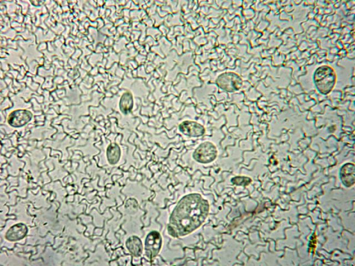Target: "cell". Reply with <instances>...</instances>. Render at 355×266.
<instances>
[{
	"instance_id": "11",
	"label": "cell",
	"mask_w": 355,
	"mask_h": 266,
	"mask_svg": "<svg viewBox=\"0 0 355 266\" xmlns=\"http://www.w3.org/2000/svg\"><path fill=\"white\" fill-rule=\"evenodd\" d=\"M107 155L109 162L112 165H115L119 162L121 156L119 146L116 144L111 145L107 149Z\"/></svg>"
},
{
	"instance_id": "2",
	"label": "cell",
	"mask_w": 355,
	"mask_h": 266,
	"mask_svg": "<svg viewBox=\"0 0 355 266\" xmlns=\"http://www.w3.org/2000/svg\"><path fill=\"white\" fill-rule=\"evenodd\" d=\"M337 81L336 73L332 68L323 66L318 68L314 75V83L319 92L323 94L330 93Z\"/></svg>"
},
{
	"instance_id": "7",
	"label": "cell",
	"mask_w": 355,
	"mask_h": 266,
	"mask_svg": "<svg viewBox=\"0 0 355 266\" xmlns=\"http://www.w3.org/2000/svg\"><path fill=\"white\" fill-rule=\"evenodd\" d=\"M180 130L184 134L193 137H199L204 135L206 129L195 121H185L180 125Z\"/></svg>"
},
{
	"instance_id": "4",
	"label": "cell",
	"mask_w": 355,
	"mask_h": 266,
	"mask_svg": "<svg viewBox=\"0 0 355 266\" xmlns=\"http://www.w3.org/2000/svg\"><path fill=\"white\" fill-rule=\"evenodd\" d=\"M218 151L212 142L206 141L198 147L193 153V158L198 162L207 163L216 158Z\"/></svg>"
},
{
	"instance_id": "8",
	"label": "cell",
	"mask_w": 355,
	"mask_h": 266,
	"mask_svg": "<svg viewBox=\"0 0 355 266\" xmlns=\"http://www.w3.org/2000/svg\"><path fill=\"white\" fill-rule=\"evenodd\" d=\"M354 165L353 163H346L340 170V177L341 181L346 187L350 188L354 185Z\"/></svg>"
},
{
	"instance_id": "6",
	"label": "cell",
	"mask_w": 355,
	"mask_h": 266,
	"mask_svg": "<svg viewBox=\"0 0 355 266\" xmlns=\"http://www.w3.org/2000/svg\"><path fill=\"white\" fill-rule=\"evenodd\" d=\"M32 113L27 110H19L12 112L9 116V124L15 128L22 127L31 120Z\"/></svg>"
},
{
	"instance_id": "12",
	"label": "cell",
	"mask_w": 355,
	"mask_h": 266,
	"mask_svg": "<svg viewBox=\"0 0 355 266\" xmlns=\"http://www.w3.org/2000/svg\"><path fill=\"white\" fill-rule=\"evenodd\" d=\"M231 182L236 186H247L251 183V180L248 177L236 176L231 179Z\"/></svg>"
},
{
	"instance_id": "5",
	"label": "cell",
	"mask_w": 355,
	"mask_h": 266,
	"mask_svg": "<svg viewBox=\"0 0 355 266\" xmlns=\"http://www.w3.org/2000/svg\"><path fill=\"white\" fill-rule=\"evenodd\" d=\"M162 245V238L157 231H152L145 241V253L149 260H153L159 255Z\"/></svg>"
},
{
	"instance_id": "3",
	"label": "cell",
	"mask_w": 355,
	"mask_h": 266,
	"mask_svg": "<svg viewBox=\"0 0 355 266\" xmlns=\"http://www.w3.org/2000/svg\"><path fill=\"white\" fill-rule=\"evenodd\" d=\"M216 85L224 91L233 92L240 90L243 85V80L238 74L226 72L217 78Z\"/></svg>"
},
{
	"instance_id": "9",
	"label": "cell",
	"mask_w": 355,
	"mask_h": 266,
	"mask_svg": "<svg viewBox=\"0 0 355 266\" xmlns=\"http://www.w3.org/2000/svg\"><path fill=\"white\" fill-rule=\"evenodd\" d=\"M126 247L134 257H139L143 254L142 242L138 237L133 236L129 237L126 242Z\"/></svg>"
},
{
	"instance_id": "1",
	"label": "cell",
	"mask_w": 355,
	"mask_h": 266,
	"mask_svg": "<svg viewBox=\"0 0 355 266\" xmlns=\"http://www.w3.org/2000/svg\"><path fill=\"white\" fill-rule=\"evenodd\" d=\"M209 211V202L200 194H191L183 197L170 217L169 234L179 237L193 233L206 221Z\"/></svg>"
},
{
	"instance_id": "10",
	"label": "cell",
	"mask_w": 355,
	"mask_h": 266,
	"mask_svg": "<svg viewBox=\"0 0 355 266\" xmlns=\"http://www.w3.org/2000/svg\"><path fill=\"white\" fill-rule=\"evenodd\" d=\"M133 100L131 93L126 92L121 99L120 107L122 113L125 114L130 113L132 110Z\"/></svg>"
}]
</instances>
